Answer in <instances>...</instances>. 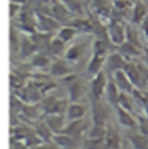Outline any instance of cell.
<instances>
[{"mask_svg": "<svg viewBox=\"0 0 148 149\" xmlns=\"http://www.w3.org/2000/svg\"><path fill=\"white\" fill-rule=\"evenodd\" d=\"M35 132L40 138L42 141H52L53 140L54 133L49 128V126L44 121H40V123L37 124L36 127H35Z\"/></svg>", "mask_w": 148, "mask_h": 149, "instance_id": "e0dca14e", "label": "cell"}, {"mask_svg": "<svg viewBox=\"0 0 148 149\" xmlns=\"http://www.w3.org/2000/svg\"><path fill=\"white\" fill-rule=\"evenodd\" d=\"M47 64H49V59L40 54H37L35 58H33V61H31V65L35 67H44Z\"/></svg>", "mask_w": 148, "mask_h": 149, "instance_id": "83f0119b", "label": "cell"}, {"mask_svg": "<svg viewBox=\"0 0 148 149\" xmlns=\"http://www.w3.org/2000/svg\"><path fill=\"white\" fill-rule=\"evenodd\" d=\"M81 53H82L81 46H80L79 44H74L70 49L66 50V52H65L64 56H65V58H66L67 60H70V61H76V60L80 58Z\"/></svg>", "mask_w": 148, "mask_h": 149, "instance_id": "603a6c76", "label": "cell"}, {"mask_svg": "<svg viewBox=\"0 0 148 149\" xmlns=\"http://www.w3.org/2000/svg\"><path fill=\"white\" fill-rule=\"evenodd\" d=\"M128 141L133 149H148V138L139 131L128 134Z\"/></svg>", "mask_w": 148, "mask_h": 149, "instance_id": "5bb4252c", "label": "cell"}, {"mask_svg": "<svg viewBox=\"0 0 148 149\" xmlns=\"http://www.w3.org/2000/svg\"><path fill=\"white\" fill-rule=\"evenodd\" d=\"M86 113H87V107L84 104L79 103V102H72L68 104L65 116L68 121H74V120L83 119Z\"/></svg>", "mask_w": 148, "mask_h": 149, "instance_id": "30bf717a", "label": "cell"}, {"mask_svg": "<svg viewBox=\"0 0 148 149\" xmlns=\"http://www.w3.org/2000/svg\"><path fill=\"white\" fill-rule=\"evenodd\" d=\"M76 29H74L73 27H71V26H68V27H64V28H61L60 30H59V33H58V36L57 37L59 38V39H61L64 43H70L74 37H75V35H76Z\"/></svg>", "mask_w": 148, "mask_h": 149, "instance_id": "ffe728a7", "label": "cell"}, {"mask_svg": "<svg viewBox=\"0 0 148 149\" xmlns=\"http://www.w3.org/2000/svg\"><path fill=\"white\" fill-rule=\"evenodd\" d=\"M44 123L54 134H58L65 130L68 120L65 113H46L44 118Z\"/></svg>", "mask_w": 148, "mask_h": 149, "instance_id": "3957f363", "label": "cell"}, {"mask_svg": "<svg viewBox=\"0 0 148 149\" xmlns=\"http://www.w3.org/2000/svg\"><path fill=\"white\" fill-rule=\"evenodd\" d=\"M53 141H54L60 148L64 149V148H71L72 146H74L75 139L72 138L71 135H68V134L61 132V133L54 134V136H53Z\"/></svg>", "mask_w": 148, "mask_h": 149, "instance_id": "ac0fdd59", "label": "cell"}, {"mask_svg": "<svg viewBox=\"0 0 148 149\" xmlns=\"http://www.w3.org/2000/svg\"><path fill=\"white\" fill-rule=\"evenodd\" d=\"M107 127L105 125H100V124H93V126L89 127L86 139L87 140H104V136L107 134Z\"/></svg>", "mask_w": 148, "mask_h": 149, "instance_id": "9a60e30c", "label": "cell"}, {"mask_svg": "<svg viewBox=\"0 0 148 149\" xmlns=\"http://www.w3.org/2000/svg\"><path fill=\"white\" fill-rule=\"evenodd\" d=\"M68 93H70V100L72 102H77L81 97L82 94V84L75 80V76L72 80V83H70L68 87Z\"/></svg>", "mask_w": 148, "mask_h": 149, "instance_id": "d6986e66", "label": "cell"}, {"mask_svg": "<svg viewBox=\"0 0 148 149\" xmlns=\"http://www.w3.org/2000/svg\"><path fill=\"white\" fill-rule=\"evenodd\" d=\"M120 95H121V93L119 91V89L116 86V83L112 80V77L109 79V82H108V86H107V89H105V93H104V96H105L107 102L110 105H112L113 108L118 107Z\"/></svg>", "mask_w": 148, "mask_h": 149, "instance_id": "7c38bea8", "label": "cell"}, {"mask_svg": "<svg viewBox=\"0 0 148 149\" xmlns=\"http://www.w3.org/2000/svg\"><path fill=\"white\" fill-rule=\"evenodd\" d=\"M50 49H51V51H52L54 54H57V56L65 54V52H66V43H64L61 39H59V38L57 37L51 40V43H50Z\"/></svg>", "mask_w": 148, "mask_h": 149, "instance_id": "7402d4cb", "label": "cell"}, {"mask_svg": "<svg viewBox=\"0 0 148 149\" xmlns=\"http://www.w3.org/2000/svg\"><path fill=\"white\" fill-rule=\"evenodd\" d=\"M124 71H125V73L127 74V76L130 77V80L132 81V83L134 84V87L137 89H141V90L146 89V87L148 86V81L144 76V74L141 73V71L138 66V63L128 61L126 64Z\"/></svg>", "mask_w": 148, "mask_h": 149, "instance_id": "6da1fadb", "label": "cell"}, {"mask_svg": "<svg viewBox=\"0 0 148 149\" xmlns=\"http://www.w3.org/2000/svg\"><path fill=\"white\" fill-rule=\"evenodd\" d=\"M138 131L148 138V116H139L138 118Z\"/></svg>", "mask_w": 148, "mask_h": 149, "instance_id": "cb8c5ba5", "label": "cell"}, {"mask_svg": "<svg viewBox=\"0 0 148 149\" xmlns=\"http://www.w3.org/2000/svg\"><path fill=\"white\" fill-rule=\"evenodd\" d=\"M142 54H144V58H145L146 64L148 65V47H146V49L142 50Z\"/></svg>", "mask_w": 148, "mask_h": 149, "instance_id": "f1b7e54d", "label": "cell"}, {"mask_svg": "<svg viewBox=\"0 0 148 149\" xmlns=\"http://www.w3.org/2000/svg\"><path fill=\"white\" fill-rule=\"evenodd\" d=\"M71 27H73L74 29H76L79 31H89L91 29L90 23L86 20H75L73 26H71Z\"/></svg>", "mask_w": 148, "mask_h": 149, "instance_id": "484cf974", "label": "cell"}, {"mask_svg": "<svg viewBox=\"0 0 148 149\" xmlns=\"http://www.w3.org/2000/svg\"><path fill=\"white\" fill-rule=\"evenodd\" d=\"M104 149H121V139L117 131L108 128L104 136Z\"/></svg>", "mask_w": 148, "mask_h": 149, "instance_id": "4fadbf2b", "label": "cell"}, {"mask_svg": "<svg viewBox=\"0 0 148 149\" xmlns=\"http://www.w3.org/2000/svg\"><path fill=\"white\" fill-rule=\"evenodd\" d=\"M108 82H109V79L105 74V71H101L98 74L91 77L90 90H91V95L94 96L95 100H100V98H102V96H104Z\"/></svg>", "mask_w": 148, "mask_h": 149, "instance_id": "7a4b0ae2", "label": "cell"}, {"mask_svg": "<svg viewBox=\"0 0 148 149\" xmlns=\"http://www.w3.org/2000/svg\"><path fill=\"white\" fill-rule=\"evenodd\" d=\"M119 52L124 57H130V58H135V57L141 54V52L139 50V46L128 42V40H126L124 44H121L119 46Z\"/></svg>", "mask_w": 148, "mask_h": 149, "instance_id": "2e32d148", "label": "cell"}, {"mask_svg": "<svg viewBox=\"0 0 148 149\" xmlns=\"http://www.w3.org/2000/svg\"><path fill=\"white\" fill-rule=\"evenodd\" d=\"M132 95H127V94H121L120 95V98H119V103H118V107H120V108H123V109H125V110H127V111H130L131 113H133L134 112V98H133V101L130 98ZM133 97V96H132Z\"/></svg>", "mask_w": 148, "mask_h": 149, "instance_id": "44dd1931", "label": "cell"}, {"mask_svg": "<svg viewBox=\"0 0 148 149\" xmlns=\"http://www.w3.org/2000/svg\"><path fill=\"white\" fill-rule=\"evenodd\" d=\"M116 116H117V120L118 123L125 127V128H138V119L134 118L133 113L130 111L120 108V107H116Z\"/></svg>", "mask_w": 148, "mask_h": 149, "instance_id": "ba28073f", "label": "cell"}, {"mask_svg": "<svg viewBox=\"0 0 148 149\" xmlns=\"http://www.w3.org/2000/svg\"><path fill=\"white\" fill-rule=\"evenodd\" d=\"M111 77L114 81L116 86L118 87V89H119V91L121 94H127V95H132L133 94L135 87L132 83V81L130 80V77L127 76V74L125 73L124 70L114 72L113 74L111 75Z\"/></svg>", "mask_w": 148, "mask_h": 149, "instance_id": "277c9868", "label": "cell"}, {"mask_svg": "<svg viewBox=\"0 0 148 149\" xmlns=\"http://www.w3.org/2000/svg\"><path fill=\"white\" fill-rule=\"evenodd\" d=\"M108 56H103V54H98V53H94L87 65V74L90 77H94L96 74H98L101 71H103V66L105 65V60H107Z\"/></svg>", "mask_w": 148, "mask_h": 149, "instance_id": "9c48e42d", "label": "cell"}, {"mask_svg": "<svg viewBox=\"0 0 148 149\" xmlns=\"http://www.w3.org/2000/svg\"><path fill=\"white\" fill-rule=\"evenodd\" d=\"M108 37L113 45L120 46L127 40V33L120 23L113 22L108 29Z\"/></svg>", "mask_w": 148, "mask_h": 149, "instance_id": "5b68a950", "label": "cell"}, {"mask_svg": "<svg viewBox=\"0 0 148 149\" xmlns=\"http://www.w3.org/2000/svg\"><path fill=\"white\" fill-rule=\"evenodd\" d=\"M127 63L128 61L125 59V57L120 52H113V53H111V54H109L107 57V60H105V65L104 66L107 67V70L109 72H111V75H112L114 72H117V71L124 70Z\"/></svg>", "mask_w": 148, "mask_h": 149, "instance_id": "8992f818", "label": "cell"}, {"mask_svg": "<svg viewBox=\"0 0 148 149\" xmlns=\"http://www.w3.org/2000/svg\"><path fill=\"white\" fill-rule=\"evenodd\" d=\"M146 35H147V37H148V29H146Z\"/></svg>", "mask_w": 148, "mask_h": 149, "instance_id": "f546056e", "label": "cell"}, {"mask_svg": "<svg viewBox=\"0 0 148 149\" xmlns=\"http://www.w3.org/2000/svg\"><path fill=\"white\" fill-rule=\"evenodd\" d=\"M145 15H146V9H145L144 5H141V3L137 5V7L134 9V15H133V22L134 23L141 22V20L144 19Z\"/></svg>", "mask_w": 148, "mask_h": 149, "instance_id": "d4e9b609", "label": "cell"}, {"mask_svg": "<svg viewBox=\"0 0 148 149\" xmlns=\"http://www.w3.org/2000/svg\"><path fill=\"white\" fill-rule=\"evenodd\" d=\"M30 149H61V148L52 140V141H43V142L38 143L35 147H33V148Z\"/></svg>", "mask_w": 148, "mask_h": 149, "instance_id": "4316f807", "label": "cell"}, {"mask_svg": "<svg viewBox=\"0 0 148 149\" xmlns=\"http://www.w3.org/2000/svg\"><path fill=\"white\" fill-rule=\"evenodd\" d=\"M50 74L57 77H66L72 74V70L65 60L57 59L50 65Z\"/></svg>", "mask_w": 148, "mask_h": 149, "instance_id": "8fae6325", "label": "cell"}, {"mask_svg": "<svg viewBox=\"0 0 148 149\" xmlns=\"http://www.w3.org/2000/svg\"><path fill=\"white\" fill-rule=\"evenodd\" d=\"M89 127L88 125L86 124L84 120L80 119V120H74V121H68L65 130L63 131L64 133L71 135L72 138L76 139V138H80V136H83L87 134Z\"/></svg>", "mask_w": 148, "mask_h": 149, "instance_id": "52a82bcc", "label": "cell"}]
</instances>
